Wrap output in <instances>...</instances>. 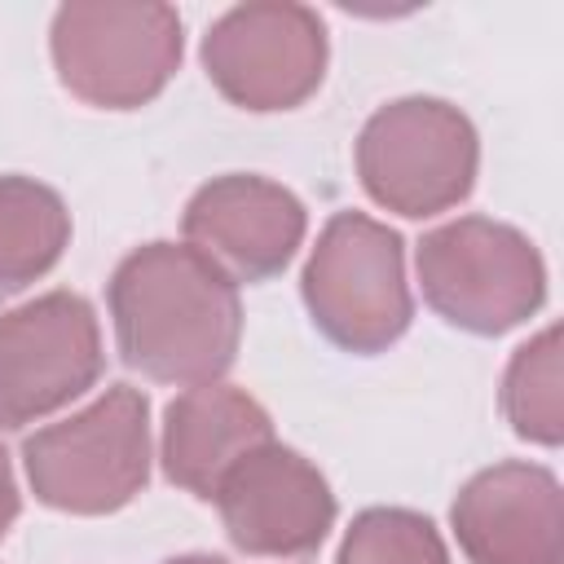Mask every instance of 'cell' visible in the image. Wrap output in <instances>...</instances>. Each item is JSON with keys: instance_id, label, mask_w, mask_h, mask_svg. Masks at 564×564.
Listing matches in <instances>:
<instances>
[{"instance_id": "cell-1", "label": "cell", "mask_w": 564, "mask_h": 564, "mask_svg": "<svg viewBox=\"0 0 564 564\" xmlns=\"http://www.w3.org/2000/svg\"><path fill=\"white\" fill-rule=\"evenodd\" d=\"M119 357L154 383H220L242 339L238 286L185 242H145L110 278Z\"/></svg>"}, {"instance_id": "cell-2", "label": "cell", "mask_w": 564, "mask_h": 564, "mask_svg": "<svg viewBox=\"0 0 564 564\" xmlns=\"http://www.w3.org/2000/svg\"><path fill=\"white\" fill-rule=\"evenodd\" d=\"M35 498L70 516L128 507L150 480V401L132 383H110L97 401L22 445Z\"/></svg>"}, {"instance_id": "cell-3", "label": "cell", "mask_w": 564, "mask_h": 564, "mask_svg": "<svg viewBox=\"0 0 564 564\" xmlns=\"http://www.w3.org/2000/svg\"><path fill=\"white\" fill-rule=\"evenodd\" d=\"M300 291L313 326L357 357L397 344L414 317L401 234L361 212H335L326 220Z\"/></svg>"}, {"instance_id": "cell-4", "label": "cell", "mask_w": 564, "mask_h": 564, "mask_svg": "<svg viewBox=\"0 0 564 564\" xmlns=\"http://www.w3.org/2000/svg\"><path fill=\"white\" fill-rule=\"evenodd\" d=\"M414 269L423 300L467 335H502L529 322L546 300L538 247L489 216H458L423 234Z\"/></svg>"}, {"instance_id": "cell-5", "label": "cell", "mask_w": 564, "mask_h": 564, "mask_svg": "<svg viewBox=\"0 0 564 564\" xmlns=\"http://www.w3.org/2000/svg\"><path fill=\"white\" fill-rule=\"evenodd\" d=\"M48 48L70 97L101 110H137L181 66V18L167 4L75 0L53 13Z\"/></svg>"}, {"instance_id": "cell-6", "label": "cell", "mask_w": 564, "mask_h": 564, "mask_svg": "<svg viewBox=\"0 0 564 564\" xmlns=\"http://www.w3.org/2000/svg\"><path fill=\"white\" fill-rule=\"evenodd\" d=\"M480 141L471 119L441 97H401L379 106L357 137V176L366 194L410 220L458 207L476 185Z\"/></svg>"}, {"instance_id": "cell-7", "label": "cell", "mask_w": 564, "mask_h": 564, "mask_svg": "<svg viewBox=\"0 0 564 564\" xmlns=\"http://www.w3.org/2000/svg\"><path fill=\"white\" fill-rule=\"evenodd\" d=\"M203 66L220 97L242 110H295L326 75V26L291 0L234 4L203 35Z\"/></svg>"}, {"instance_id": "cell-8", "label": "cell", "mask_w": 564, "mask_h": 564, "mask_svg": "<svg viewBox=\"0 0 564 564\" xmlns=\"http://www.w3.org/2000/svg\"><path fill=\"white\" fill-rule=\"evenodd\" d=\"M97 313L75 291H48L0 313V427L18 432L101 379Z\"/></svg>"}, {"instance_id": "cell-9", "label": "cell", "mask_w": 564, "mask_h": 564, "mask_svg": "<svg viewBox=\"0 0 564 564\" xmlns=\"http://www.w3.org/2000/svg\"><path fill=\"white\" fill-rule=\"evenodd\" d=\"M212 502L229 542L242 555L264 560H304L335 524V494L326 476L278 441L234 463Z\"/></svg>"}, {"instance_id": "cell-10", "label": "cell", "mask_w": 564, "mask_h": 564, "mask_svg": "<svg viewBox=\"0 0 564 564\" xmlns=\"http://www.w3.org/2000/svg\"><path fill=\"white\" fill-rule=\"evenodd\" d=\"M304 203L278 181L247 172L207 181L181 216L185 247L212 260L234 286L269 282L273 273H282L304 242Z\"/></svg>"}, {"instance_id": "cell-11", "label": "cell", "mask_w": 564, "mask_h": 564, "mask_svg": "<svg viewBox=\"0 0 564 564\" xmlns=\"http://www.w3.org/2000/svg\"><path fill=\"white\" fill-rule=\"evenodd\" d=\"M471 564H560L564 494L538 463H494L476 471L449 507Z\"/></svg>"}, {"instance_id": "cell-12", "label": "cell", "mask_w": 564, "mask_h": 564, "mask_svg": "<svg viewBox=\"0 0 564 564\" xmlns=\"http://www.w3.org/2000/svg\"><path fill=\"white\" fill-rule=\"evenodd\" d=\"M269 441L273 423L256 397L229 383H198L167 401L159 458L172 485H181L194 498H212L229 467Z\"/></svg>"}, {"instance_id": "cell-13", "label": "cell", "mask_w": 564, "mask_h": 564, "mask_svg": "<svg viewBox=\"0 0 564 564\" xmlns=\"http://www.w3.org/2000/svg\"><path fill=\"white\" fill-rule=\"evenodd\" d=\"M66 242V203L31 176H0V300L44 278L62 260Z\"/></svg>"}, {"instance_id": "cell-14", "label": "cell", "mask_w": 564, "mask_h": 564, "mask_svg": "<svg viewBox=\"0 0 564 564\" xmlns=\"http://www.w3.org/2000/svg\"><path fill=\"white\" fill-rule=\"evenodd\" d=\"M502 414L516 436L533 445H560L564 410H560V330L546 326L529 344L516 348L502 375Z\"/></svg>"}, {"instance_id": "cell-15", "label": "cell", "mask_w": 564, "mask_h": 564, "mask_svg": "<svg viewBox=\"0 0 564 564\" xmlns=\"http://www.w3.org/2000/svg\"><path fill=\"white\" fill-rule=\"evenodd\" d=\"M339 564H449V551L427 516L405 507H370L348 524Z\"/></svg>"}, {"instance_id": "cell-16", "label": "cell", "mask_w": 564, "mask_h": 564, "mask_svg": "<svg viewBox=\"0 0 564 564\" xmlns=\"http://www.w3.org/2000/svg\"><path fill=\"white\" fill-rule=\"evenodd\" d=\"M18 520V485H13V467L9 454L0 449V538L9 533V524Z\"/></svg>"}, {"instance_id": "cell-17", "label": "cell", "mask_w": 564, "mask_h": 564, "mask_svg": "<svg viewBox=\"0 0 564 564\" xmlns=\"http://www.w3.org/2000/svg\"><path fill=\"white\" fill-rule=\"evenodd\" d=\"M163 564H225L220 555H176V560H163Z\"/></svg>"}]
</instances>
